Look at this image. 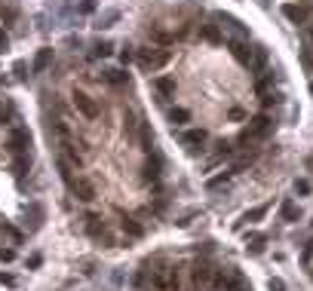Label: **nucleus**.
<instances>
[{
    "mask_svg": "<svg viewBox=\"0 0 313 291\" xmlns=\"http://www.w3.org/2000/svg\"><path fill=\"white\" fill-rule=\"evenodd\" d=\"M169 61V52L166 49H157V46H144V49H138V64H141V71H160L163 64Z\"/></svg>",
    "mask_w": 313,
    "mask_h": 291,
    "instance_id": "obj_1",
    "label": "nucleus"
},
{
    "mask_svg": "<svg viewBox=\"0 0 313 291\" xmlns=\"http://www.w3.org/2000/svg\"><path fill=\"white\" fill-rule=\"evenodd\" d=\"M270 129H274V120H270L267 114H258V117H252V120H249V126L243 129L240 141H246V144H249V141H258V138H264Z\"/></svg>",
    "mask_w": 313,
    "mask_h": 291,
    "instance_id": "obj_2",
    "label": "nucleus"
},
{
    "mask_svg": "<svg viewBox=\"0 0 313 291\" xmlns=\"http://www.w3.org/2000/svg\"><path fill=\"white\" fill-rule=\"evenodd\" d=\"M74 107L86 117V120H98V104H95V98H89L86 92H74Z\"/></svg>",
    "mask_w": 313,
    "mask_h": 291,
    "instance_id": "obj_3",
    "label": "nucleus"
},
{
    "mask_svg": "<svg viewBox=\"0 0 313 291\" xmlns=\"http://www.w3.org/2000/svg\"><path fill=\"white\" fill-rule=\"evenodd\" d=\"M68 184H71V193H74L80 203H92V199H95V187H92L89 178H71Z\"/></svg>",
    "mask_w": 313,
    "mask_h": 291,
    "instance_id": "obj_4",
    "label": "nucleus"
},
{
    "mask_svg": "<svg viewBox=\"0 0 313 291\" xmlns=\"http://www.w3.org/2000/svg\"><path fill=\"white\" fill-rule=\"evenodd\" d=\"M209 141V135H206V129H187L184 135H181V144L191 150V153H197V150H203V144Z\"/></svg>",
    "mask_w": 313,
    "mask_h": 291,
    "instance_id": "obj_5",
    "label": "nucleus"
},
{
    "mask_svg": "<svg viewBox=\"0 0 313 291\" xmlns=\"http://www.w3.org/2000/svg\"><path fill=\"white\" fill-rule=\"evenodd\" d=\"M283 15H286L292 25H304V21L310 18V9H307L304 3H286V6H283Z\"/></svg>",
    "mask_w": 313,
    "mask_h": 291,
    "instance_id": "obj_6",
    "label": "nucleus"
},
{
    "mask_svg": "<svg viewBox=\"0 0 313 291\" xmlns=\"http://www.w3.org/2000/svg\"><path fill=\"white\" fill-rule=\"evenodd\" d=\"M28 147H31V135H28V129H22V126L12 129V132H9V150H12V153H25Z\"/></svg>",
    "mask_w": 313,
    "mask_h": 291,
    "instance_id": "obj_7",
    "label": "nucleus"
},
{
    "mask_svg": "<svg viewBox=\"0 0 313 291\" xmlns=\"http://www.w3.org/2000/svg\"><path fill=\"white\" fill-rule=\"evenodd\" d=\"M191 282H194V288H209V282H212V270H209V264H194V270H191Z\"/></svg>",
    "mask_w": 313,
    "mask_h": 291,
    "instance_id": "obj_8",
    "label": "nucleus"
},
{
    "mask_svg": "<svg viewBox=\"0 0 313 291\" xmlns=\"http://www.w3.org/2000/svg\"><path fill=\"white\" fill-rule=\"evenodd\" d=\"M227 46H231V52H234V58H237V61H243V64H249V61H252V52H255V49H249V43H246V40H240V37H237V40H231Z\"/></svg>",
    "mask_w": 313,
    "mask_h": 291,
    "instance_id": "obj_9",
    "label": "nucleus"
},
{
    "mask_svg": "<svg viewBox=\"0 0 313 291\" xmlns=\"http://www.w3.org/2000/svg\"><path fill=\"white\" fill-rule=\"evenodd\" d=\"M160 169H163L160 153H151V160L144 163V181H157V178H160Z\"/></svg>",
    "mask_w": 313,
    "mask_h": 291,
    "instance_id": "obj_10",
    "label": "nucleus"
},
{
    "mask_svg": "<svg viewBox=\"0 0 313 291\" xmlns=\"http://www.w3.org/2000/svg\"><path fill=\"white\" fill-rule=\"evenodd\" d=\"M154 89H157L163 98H169V95H175V80H172V77H157V80H154Z\"/></svg>",
    "mask_w": 313,
    "mask_h": 291,
    "instance_id": "obj_11",
    "label": "nucleus"
},
{
    "mask_svg": "<svg viewBox=\"0 0 313 291\" xmlns=\"http://www.w3.org/2000/svg\"><path fill=\"white\" fill-rule=\"evenodd\" d=\"M49 64H52V49H40L37 58H34V74H43Z\"/></svg>",
    "mask_w": 313,
    "mask_h": 291,
    "instance_id": "obj_12",
    "label": "nucleus"
},
{
    "mask_svg": "<svg viewBox=\"0 0 313 291\" xmlns=\"http://www.w3.org/2000/svg\"><path fill=\"white\" fill-rule=\"evenodd\" d=\"M270 212V203H261V206H255V209H249L246 215H243V224H252V221H261L264 215Z\"/></svg>",
    "mask_w": 313,
    "mask_h": 291,
    "instance_id": "obj_13",
    "label": "nucleus"
},
{
    "mask_svg": "<svg viewBox=\"0 0 313 291\" xmlns=\"http://www.w3.org/2000/svg\"><path fill=\"white\" fill-rule=\"evenodd\" d=\"M231 285H237V279H227L224 273H215L212 282H209V291H227Z\"/></svg>",
    "mask_w": 313,
    "mask_h": 291,
    "instance_id": "obj_14",
    "label": "nucleus"
},
{
    "mask_svg": "<svg viewBox=\"0 0 313 291\" xmlns=\"http://www.w3.org/2000/svg\"><path fill=\"white\" fill-rule=\"evenodd\" d=\"M123 233H129V236H144V227L138 224V221H132V218H123Z\"/></svg>",
    "mask_w": 313,
    "mask_h": 291,
    "instance_id": "obj_15",
    "label": "nucleus"
},
{
    "mask_svg": "<svg viewBox=\"0 0 313 291\" xmlns=\"http://www.w3.org/2000/svg\"><path fill=\"white\" fill-rule=\"evenodd\" d=\"M105 83L123 86V83H129V74H123V71H108V74H105Z\"/></svg>",
    "mask_w": 313,
    "mask_h": 291,
    "instance_id": "obj_16",
    "label": "nucleus"
},
{
    "mask_svg": "<svg viewBox=\"0 0 313 291\" xmlns=\"http://www.w3.org/2000/svg\"><path fill=\"white\" fill-rule=\"evenodd\" d=\"M187 120H191V114H187L184 107H172V110H169V123H175V126H184Z\"/></svg>",
    "mask_w": 313,
    "mask_h": 291,
    "instance_id": "obj_17",
    "label": "nucleus"
},
{
    "mask_svg": "<svg viewBox=\"0 0 313 291\" xmlns=\"http://www.w3.org/2000/svg\"><path fill=\"white\" fill-rule=\"evenodd\" d=\"M203 37H206L209 43H224V37H221V31H218L215 25H203Z\"/></svg>",
    "mask_w": 313,
    "mask_h": 291,
    "instance_id": "obj_18",
    "label": "nucleus"
},
{
    "mask_svg": "<svg viewBox=\"0 0 313 291\" xmlns=\"http://www.w3.org/2000/svg\"><path fill=\"white\" fill-rule=\"evenodd\" d=\"M264 61H267V49H264V46H255V52H252V61H249V68H255V71H258V68H261Z\"/></svg>",
    "mask_w": 313,
    "mask_h": 291,
    "instance_id": "obj_19",
    "label": "nucleus"
},
{
    "mask_svg": "<svg viewBox=\"0 0 313 291\" xmlns=\"http://www.w3.org/2000/svg\"><path fill=\"white\" fill-rule=\"evenodd\" d=\"M280 212H283V218H286V221H298V218H301V209H298L295 203H283V209H280Z\"/></svg>",
    "mask_w": 313,
    "mask_h": 291,
    "instance_id": "obj_20",
    "label": "nucleus"
},
{
    "mask_svg": "<svg viewBox=\"0 0 313 291\" xmlns=\"http://www.w3.org/2000/svg\"><path fill=\"white\" fill-rule=\"evenodd\" d=\"M111 49H114L111 43H95L92 52H89V58H105V55H111Z\"/></svg>",
    "mask_w": 313,
    "mask_h": 291,
    "instance_id": "obj_21",
    "label": "nucleus"
},
{
    "mask_svg": "<svg viewBox=\"0 0 313 291\" xmlns=\"http://www.w3.org/2000/svg\"><path fill=\"white\" fill-rule=\"evenodd\" d=\"M231 175H234V172H221V175H215V178H209V181H206V187H209V190H215V187H221V184H224V181H227Z\"/></svg>",
    "mask_w": 313,
    "mask_h": 291,
    "instance_id": "obj_22",
    "label": "nucleus"
},
{
    "mask_svg": "<svg viewBox=\"0 0 313 291\" xmlns=\"http://www.w3.org/2000/svg\"><path fill=\"white\" fill-rule=\"evenodd\" d=\"M111 21H117V12L114 9H108L105 15H98V25L95 28H111Z\"/></svg>",
    "mask_w": 313,
    "mask_h": 291,
    "instance_id": "obj_23",
    "label": "nucleus"
},
{
    "mask_svg": "<svg viewBox=\"0 0 313 291\" xmlns=\"http://www.w3.org/2000/svg\"><path fill=\"white\" fill-rule=\"evenodd\" d=\"M0 285H6V288H15V285H18V279H15L12 273H0Z\"/></svg>",
    "mask_w": 313,
    "mask_h": 291,
    "instance_id": "obj_24",
    "label": "nucleus"
},
{
    "mask_svg": "<svg viewBox=\"0 0 313 291\" xmlns=\"http://www.w3.org/2000/svg\"><path fill=\"white\" fill-rule=\"evenodd\" d=\"M141 147H144L148 153H151V147H154V138H151V132H148V129H141Z\"/></svg>",
    "mask_w": 313,
    "mask_h": 291,
    "instance_id": "obj_25",
    "label": "nucleus"
},
{
    "mask_svg": "<svg viewBox=\"0 0 313 291\" xmlns=\"http://www.w3.org/2000/svg\"><path fill=\"white\" fill-rule=\"evenodd\" d=\"M267 288H270V291H286V282H283V279H270V282H267Z\"/></svg>",
    "mask_w": 313,
    "mask_h": 291,
    "instance_id": "obj_26",
    "label": "nucleus"
},
{
    "mask_svg": "<svg viewBox=\"0 0 313 291\" xmlns=\"http://www.w3.org/2000/svg\"><path fill=\"white\" fill-rule=\"evenodd\" d=\"M270 104H280V95L277 92H267L264 95V107H270Z\"/></svg>",
    "mask_w": 313,
    "mask_h": 291,
    "instance_id": "obj_27",
    "label": "nucleus"
},
{
    "mask_svg": "<svg viewBox=\"0 0 313 291\" xmlns=\"http://www.w3.org/2000/svg\"><path fill=\"white\" fill-rule=\"evenodd\" d=\"M295 193H301V196L310 193V184H307V181H295Z\"/></svg>",
    "mask_w": 313,
    "mask_h": 291,
    "instance_id": "obj_28",
    "label": "nucleus"
},
{
    "mask_svg": "<svg viewBox=\"0 0 313 291\" xmlns=\"http://www.w3.org/2000/svg\"><path fill=\"white\" fill-rule=\"evenodd\" d=\"M154 40H157V43H172V37L163 34V31H154Z\"/></svg>",
    "mask_w": 313,
    "mask_h": 291,
    "instance_id": "obj_29",
    "label": "nucleus"
},
{
    "mask_svg": "<svg viewBox=\"0 0 313 291\" xmlns=\"http://www.w3.org/2000/svg\"><path fill=\"white\" fill-rule=\"evenodd\" d=\"M231 120H246V110H240V107H231Z\"/></svg>",
    "mask_w": 313,
    "mask_h": 291,
    "instance_id": "obj_30",
    "label": "nucleus"
},
{
    "mask_svg": "<svg viewBox=\"0 0 313 291\" xmlns=\"http://www.w3.org/2000/svg\"><path fill=\"white\" fill-rule=\"evenodd\" d=\"M12 258H15L12 249H0V261H12Z\"/></svg>",
    "mask_w": 313,
    "mask_h": 291,
    "instance_id": "obj_31",
    "label": "nucleus"
},
{
    "mask_svg": "<svg viewBox=\"0 0 313 291\" xmlns=\"http://www.w3.org/2000/svg\"><path fill=\"white\" fill-rule=\"evenodd\" d=\"M92 9H95V3H92V0H83V3H80V12H92Z\"/></svg>",
    "mask_w": 313,
    "mask_h": 291,
    "instance_id": "obj_32",
    "label": "nucleus"
},
{
    "mask_svg": "<svg viewBox=\"0 0 313 291\" xmlns=\"http://www.w3.org/2000/svg\"><path fill=\"white\" fill-rule=\"evenodd\" d=\"M6 46H9V37H6V31H3V28H0V52H3V49H6Z\"/></svg>",
    "mask_w": 313,
    "mask_h": 291,
    "instance_id": "obj_33",
    "label": "nucleus"
},
{
    "mask_svg": "<svg viewBox=\"0 0 313 291\" xmlns=\"http://www.w3.org/2000/svg\"><path fill=\"white\" fill-rule=\"evenodd\" d=\"M310 258H313V242L307 245V252H304V261H310Z\"/></svg>",
    "mask_w": 313,
    "mask_h": 291,
    "instance_id": "obj_34",
    "label": "nucleus"
},
{
    "mask_svg": "<svg viewBox=\"0 0 313 291\" xmlns=\"http://www.w3.org/2000/svg\"><path fill=\"white\" fill-rule=\"evenodd\" d=\"M237 291H252V288H237Z\"/></svg>",
    "mask_w": 313,
    "mask_h": 291,
    "instance_id": "obj_35",
    "label": "nucleus"
},
{
    "mask_svg": "<svg viewBox=\"0 0 313 291\" xmlns=\"http://www.w3.org/2000/svg\"><path fill=\"white\" fill-rule=\"evenodd\" d=\"M310 166H313V156H310Z\"/></svg>",
    "mask_w": 313,
    "mask_h": 291,
    "instance_id": "obj_36",
    "label": "nucleus"
}]
</instances>
